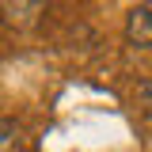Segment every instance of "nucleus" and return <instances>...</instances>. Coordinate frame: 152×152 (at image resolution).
<instances>
[{
	"instance_id": "nucleus-3",
	"label": "nucleus",
	"mask_w": 152,
	"mask_h": 152,
	"mask_svg": "<svg viewBox=\"0 0 152 152\" xmlns=\"http://www.w3.org/2000/svg\"><path fill=\"white\" fill-rule=\"evenodd\" d=\"M141 91H145V103H148V107H152V80H148V84H145V88H141Z\"/></svg>"
},
{
	"instance_id": "nucleus-1",
	"label": "nucleus",
	"mask_w": 152,
	"mask_h": 152,
	"mask_svg": "<svg viewBox=\"0 0 152 152\" xmlns=\"http://www.w3.org/2000/svg\"><path fill=\"white\" fill-rule=\"evenodd\" d=\"M126 38L133 46H152V4H137L126 15Z\"/></svg>"
},
{
	"instance_id": "nucleus-2",
	"label": "nucleus",
	"mask_w": 152,
	"mask_h": 152,
	"mask_svg": "<svg viewBox=\"0 0 152 152\" xmlns=\"http://www.w3.org/2000/svg\"><path fill=\"white\" fill-rule=\"evenodd\" d=\"M0 152H27V137L15 122L0 118Z\"/></svg>"
}]
</instances>
